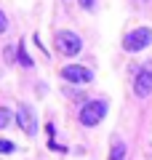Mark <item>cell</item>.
<instances>
[{
	"mask_svg": "<svg viewBox=\"0 0 152 160\" xmlns=\"http://www.w3.org/2000/svg\"><path fill=\"white\" fill-rule=\"evenodd\" d=\"M149 43H152V29H149V27H139V29H134V32L125 35L123 48H125L128 53H139V51H144Z\"/></svg>",
	"mask_w": 152,
	"mask_h": 160,
	"instance_id": "cell-1",
	"label": "cell"
},
{
	"mask_svg": "<svg viewBox=\"0 0 152 160\" xmlns=\"http://www.w3.org/2000/svg\"><path fill=\"white\" fill-rule=\"evenodd\" d=\"M104 115H107V104L104 102H88L80 109V123H83L85 128H94V126H99L101 120H104Z\"/></svg>",
	"mask_w": 152,
	"mask_h": 160,
	"instance_id": "cell-2",
	"label": "cell"
},
{
	"mask_svg": "<svg viewBox=\"0 0 152 160\" xmlns=\"http://www.w3.org/2000/svg\"><path fill=\"white\" fill-rule=\"evenodd\" d=\"M56 48L64 53V56H78L80 48H83V43H80V38L75 32L62 29V32H56Z\"/></svg>",
	"mask_w": 152,
	"mask_h": 160,
	"instance_id": "cell-3",
	"label": "cell"
},
{
	"mask_svg": "<svg viewBox=\"0 0 152 160\" xmlns=\"http://www.w3.org/2000/svg\"><path fill=\"white\" fill-rule=\"evenodd\" d=\"M134 93L136 96H149L152 93V64H141L139 69H136V78H134Z\"/></svg>",
	"mask_w": 152,
	"mask_h": 160,
	"instance_id": "cell-4",
	"label": "cell"
},
{
	"mask_svg": "<svg viewBox=\"0 0 152 160\" xmlns=\"http://www.w3.org/2000/svg\"><path fill=\"white\" fill-rule=\"evenodd\" d=\"M16 120H19V128H22L24 133H29V136H35V133H38V120H35V112L27 107V104H22V107H19Z\"/></svg>",
	"mask_w": 152,
	"mask_h": 160,
	"instance_id": "cell-5",
	"label": "cell"
},
{
	"mask_svg": "<svg viewBox=\"0 0 152 160\" xmlns=\"http://www.w3.org/2000/svg\"><path fill=\"white\" fill-rule=\"evenodd\" d=\"M62 78L69 80V83H91L94 72L85 69V67H78V64H67V67L62 69Z\"/></svg>",
	"mask_w": 152,
	"mask_h": 160,
	"instance_id": "cell-6",
	"label": "cell"
},
{
	"mask_svg": "<svg viewBox=\"0 0 152 160\" xmlns=\"http://www.w3.org/2000/svg\"><path fill=\"white\" fill-rule=\"evenodd\" d=\"M123 155H125L123 142H115V144H112V152H109V160H123Z\"/></svg>",
	"mask_w": 152,
	"mask_h": 160,
	"instance_id": "cell-7",
	"label": "cell"
},
{
	"mask_svg": "<svg viewBox=\"0 0 152 160\" xmlns=\"http://www.w3.org/2000/svg\"><path fill=\"white\" fill-rule=\"evenodd\" d=\"M11 120H13L11 109H6V107H0V128H8V126H11Z\"/></svg>",
	"mask_w": 152,
	"mask_h": 160,
	"instance_id": "cell-8",
	"label": "cell"
},
{
	"mask_svg": "<svg viewBox=\"0 0 152 160\" xmlns=\"http://www.w3.org/2000/svg\"><path fill=\"white\" fill-rule=\"evenodd\" d=\"M16 56H19V64H22V67H32V59L27 56V48H24V43L19 46V53H16Z\"/></svg>",
	"mask_w": 152,
	"mask_h": 160,
	"instance_id": "cell-9",
	"label": "cell"
},
{
	"mask_svg": "<svg viewBox=\"0 0 152 160\" xmlns=\"http://www.w3.org/2000/svg\"><path fill=\"white\" fill-rule=\"evenodd\" d=\"M13 149H16V147H13V142H8V139H0V152H3V155H11Z\"/></svg>",
	"mask_w": 152,
	"mask_h": 160,
	"instance_id": "cell-10",
	"label": "cell"
},
{
	"mask_svg": "<svg viewBox=\"0 0 152 160\" xmlns=\"http://www.w3.org/2000/svg\"><path fill=\"white\" fill-rule=\"evenodd\" d=\"M8 29V19H6V13L0 11V32H6Z\"/></svg>",
	"mask_w": 152,
	"mask_h": 160,
	"instance_id": "cell-11",
	"label": "cell"
},
{
	"mask_svg": "<svg viewBox=\"0 0 152 160\" xmlns=\"http://www.w3.org/2000/svg\"><path fill=\"white\" fill-rule=\"evenodd\" d=\"M78 3H80L83 8H94V0H78Z\"/></svg>",
	"mask_w": 152,
	"mask_h": 160,
	"instance_id": "cell-12",
	"label": "cell"
}]
</instances>
